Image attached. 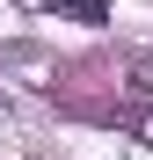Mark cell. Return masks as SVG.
<instances>
[{
    "instance_id": "6da1fadb",
    "label": "cell",
    "mask_w": 153,
    "mask_h": 160,
    "mask_svg": "<svg viewBox=\"0 0 153 160\" xmlns=\"http://www.w3.org/2000/svg\"><path fill=\"white\" fill-rule=\"evenodd\" d=\"M51 15H73V22H110V0H37Z\"/></svg>"
}]
</instances>
